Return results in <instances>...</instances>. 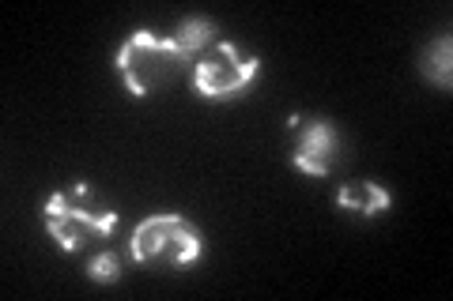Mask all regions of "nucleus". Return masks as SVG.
I'll return each instance as SVG.
<instances>
[{
  "label": "nucleus",
  "instance_id": "9",
  "mask_svg": "<svg viewBox=\"0 0 453 301\" xmlns=\"http://www.w3.org/2000/svg\"><path fill=\"white\" fill-rule=\"evenodd\" d=\"M88 275L95 279V282H113V279H118L121 275V256L118 252H98L95 256V260H91V267H88Z\"/></svg>",
  "mask_w": 453,
  "mask_h": 301
},
{
  "label": "nucleus",
  "instance_id": "7",
  "mask_svg": "<svg viewBox=\"0 0 453 301\" xmlns=\"http://www.w3.org/2000/svg\"><path fill=\"white\" fill-rule=\"evenodd\" d=\"M211 34H216V23H211V19H186L174 34H170V41H174V49H178V53L193 56L196 49H204V46H208Z\"/></svg>",
  "mask_w": 453,
  "mask_h": 301
},
{
  "label": "nucleus",
  "instance_id": "5",
  "mask_svg": "<svg viewBox=\"0 0 453 301\" xmlns=\"http://www.w3.org/2000/svg\"><path fill=\"white\" fill-rule=\"evenodd\" d=\"M288 128L299 132V143H295V166H299L303 174H310V177H325V174H329L333 162H336V151H340L333 124L318 121V117L314 121L291 117Z\"/></svg>",
  "mask_w": 453,
  "mask_h": 301
},
{
  "label": "nucleus",
  "instance_id": "8",
  "mask_svg": "<svg viewBox=\"0 0 453 301\" xmlns=\"http://www.w3.org/2000/svg\"><path fill=\"white\" fill-rule=\"evenodd\" d=\"M449 49H453V38L442 34V41H434L427 61H423V76L438 83V87H449Z\"/></svg>",
  "mask_w": 453,
  "mask_h": 301
},
{
  "label": "nucleus",
  "instance_id": "6",
  "mask_svg": "<svg viewBox=\"0 0 453 301\" xmlns=\"http://www.w3.org/2000/svg\"><path fill=\"white\" fill-rule=\"evenodd\" d=\"M336 204L351 211V214H363V219H371V214H381L389 207V192L381 189L378 181H351L344 189L336 192Z\"/></svg>",
  "mask_w": 453,
  "mask_h": 301
},
{
  "label": "nucleus",
  "instance_id": "1",
  "mask_svg": "<svg viewBox=\"0 0 453 301\" xmlns=\"http://www.w3.org/2000/svg\"><path fill=\"white\" fill-rule=\"evenodd\" d=\"M42 219H46V230L65 252H80V249H88V241L113 234L118 211L95 204L88 184L76 181L73 189H61L50 196V204L42 207Z\"/></svg>",
  "mask_w": 453,
  "mask_h": 301
},
{
  "label": "nucleus",
  "instance_id": "4",
  "mask_svg": "<svg viewBox=\"0 0 453 301\" xmlns=\"http://www.w3.org/2000/svg\"><path fill=\"white\" fill-rule=\"evenodd\" d=\"M257 68H261L257 56H246V53H238L231 41H219V46L201 53V61L193 68V87L201 98H211V102L234 98L250 87V79L257 76Z\"/></svg>",
  "mask_w": 453,
  "mask_h": 301
},
{
  "label": "nucleus",
  "instance_id": "2",
  "mask_svg": "<svg viewBox=\"0 0 453 301\" xmlns=\"http://www.w3.org/2000/svg\"><path fill=\"white\" fill-rule=\"evenodd\" d=\"M201 234L181 214H151L133 230L129 256L136 264H170L186 267L201 256Z\"/></svg>",
  "mask_w": 453,
  "mask_h": 301
},
{
  "label": "nucleus",
  "instance_id": "3",
  "mask_svg": "<svg viewBox=\"0 0 453 301\" xmlns=\"http://www.w3.org/2000/svg\"><path fill=\"white\" fill-rule=\"evenodd\" d=\"M189 56L174 49L170 38H155L151 31H136L125 46L118 49V68L129 91L140 98V94H151L159 83L174 79L181 68H186Z\"/></svg>",
  "mask_w": 453,
  "mask_h": 301
}]
</instances>
